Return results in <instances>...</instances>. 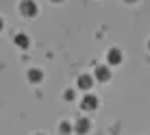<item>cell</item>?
<instances>
[{
	"mask_svg": "<svg viewBox=\"0 0 150 135\" xmlns=\"http://www.w3.org/2000/svg\"><path fill=\"white\" fill-rule=\"evenodd\" d=\"M18 9H20V13L26 15V18H33V15H37V4H35L33 0H22Z\"/></svg>",
	"mask_w": 150,
	"mask_h": 135,
	"instance_id": "1",
	"label": "cell"
},
{
	"mask_svg": "<svg viewBox=\"0 0 150 135\" xmlns=\"http://www.w3.org/2000/svg\"><path fill=\"white\" fill-rule=\"evenodd\" d=\"M28 81L30 83H39L41 81V70H35V68L28 70Z\"/></svg>",
	"mask_w": 150,
	"mask_h": 135,
	"instance_id": "2",
	"label": "cell"
},
{
	"mask_svg": "<svg viewBox=\"0 0 150 135\" xmlns=\"http://www.w3.org/2000/svg\"><path fill=\"white\" fill-rule=\"evenodd\" d=\"M96 105H98V100H96L94 96H87L85 100H83V107H85V109H94Z\"/></svg>",
	"mask_w": 150,
	"mask_h": 135,
	"instance_id": "3",
	"label": "cell"
},
{
	"mask_svg": "<svg viewBox=\"0 0 150 135\" xmlns=\"http://www.w3.org/2000/svg\"><path fill=\"white\" fill-rule=\"evenodd\" d=\"M76 131H79V133H87V131H89V122H87V120H79Z\"/></svg>",
	"mask_w": 150,
	"mask_h": 135,
	"instance_id": "4",
	"label": "cell"
},
{
	"mask_svg": "<svg viewBox=\"0 0 150 135\" xmlns=\"http://www.w3.org/2000/svg\"><path fill=\"white\" fill-rule=\"evenodd\" d=\"M15 44L22 46V48H26V46H28V37H26V35H15Z\"/></svg>",
	"mask_w": 150,
	"mask_h": 135,
	"instance_id": "5",
	"label": "cell"
},
{
	"mask_svg": "<svg viewBox=\"0 0 150 135\" xmlns=\"http://www.w3.org/2000/svg\"><path fill=\"white\" fill-rule=\"evenodd\" d=\"M96 74H98V79H100V81H107V79H109V70H107V68H98Z\"/></svg>",
	"mask_w": 150,
	"mask_h": 135,
	"instance_id": "6",
	"label": "cell"
},
{
	"mask_svg": "<svg viewBox=\"0 0 150 135\" xmlns=\"http://www.w3.org/2000/svg\"><path fill=\"white\" fill-rule=\"evenodd\" d=\"M120 50H111V53H109V61H111V63H120Z\"/></svg>",
	"mask_w": 150,
	"mask_h": 135,
	"instance_id": "7",
	"label": "cell"
},
{
	"mask_svg": "<svg viewBox=\"0 0 150 135\" xmlns=\"http://www.w3.org/2000/svg\"><path fill=\"white\" fill-rule=\"evenodd\" d=\"M79 85L83 87V90H87V87H91V79H89V76H81V79H79Z\"/></svg>",
	"mask_w": 150,
	"mask_h": 135,
	"instance_id": "8",
	"label": "cell"
},
{
	"mask_svg": "<svg viewBox=\"0 0 150 135\" xmlns=\"http://www.w3.org/2000/svg\"><path fill=\"white\" fill-rule=\"evenodd\" d=\"M61 131L68 133V131H70V124H68V122H63V124H61Z\"/></svg>",
	"mask_w": 150,
	"mask_h": 135,
	"instance_id": "9",
	"label": "cell"
},
{
	"mask_svg": "<svg viewBox=\"0 0 150 135\" xmlns=\"http://www.w3.org/2000/svg\"><path fill=\"white\" fill-rule=\"evenodd\" d=\"M0 31H2V18H0Z\"/></svg>",
	"mask_w": 150,
	"mask_h": 135,
	"instance_id": "10",
	"label": "cell"
},
{
	"mask_svg": "<svg viewBox=\"0 0 150 135\" xmlns=\"http://www.w3.org/2000/svg\"><path fill=\"white\" fill-rule=\"evenodd\" d=\"M39 135H41V133H39Z\"/></svg>",
	"mask_w": 150,
	"mask_h": 135,
	"instance_id": "11",
	"label": "cell"
}]
</instances>
